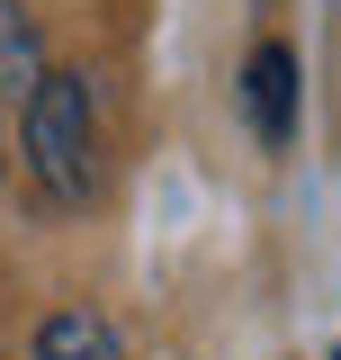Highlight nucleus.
Returning <instances> with one entry per match:
<instances>
[{"label":"nucleus","instance_id":"obj_1","mask_svg":"<svg viewBox=\"0 0 341 360\" xmlns=\"http://www.w3.org/2000/svg\"><path fill=\"white\" fill-rule=\"evenodd\" d=\"M27 172L63 207H81L99 189V117H90L81 72H36V90H27Z\"/></svg>","mask_w":341,"mask_h":360},{"label":"nucleus","instance_id":"obj_2","mask_svg":"<svg viewBox=\"0 0 341 360\" xmlns=\"http://www.w3.org/2000/svg\"><path fill=\"white\" fill-rule=\"evenodd\" d=\"M243 99H252V135L279 153L288 135H297V54L269 37V45H252V63H243Z\"/></svg>","mask_w":341,"mask_h":360},{"label":"nucleus","instance_id":"obj_3","mask_svg":"<svg viewBox=\"0 0 341 360\" xmlns=\"http://www.w3.org/2000/svg\"><path fill=\"white\" fill-rule=\"evenodd\" d=\"M36 360H126V352H117V324H108V315L63 307V315L36 324Z\"/></svg>","mask_w":341,"mask_h":360},{"label":"nucleus","instance_id":"obj_4","mask_svg":"<svg viewBox=\"0 0 341 360\" xmlns=\"http://www.w3.org/2000/svg\"><path fill=\"white\" fill-rule=\"evenodd\" d=\"M0 162H9V153H0Z\"/></svg>","mask_w":341,"mask_h":360},{"label":"nucleus","instance_id":"obj_5","mask_svg":"<svg viewBox=\"0 0 341 360\" xmlns=\"http://www.w3.org/2000/svg\"><path fill=\"white\" fill-rule=\"evenodd\" d=\"M333 360H341V352H333Z\"/></svg>","mask_w":341,"mask_h":360}]
</instances>
